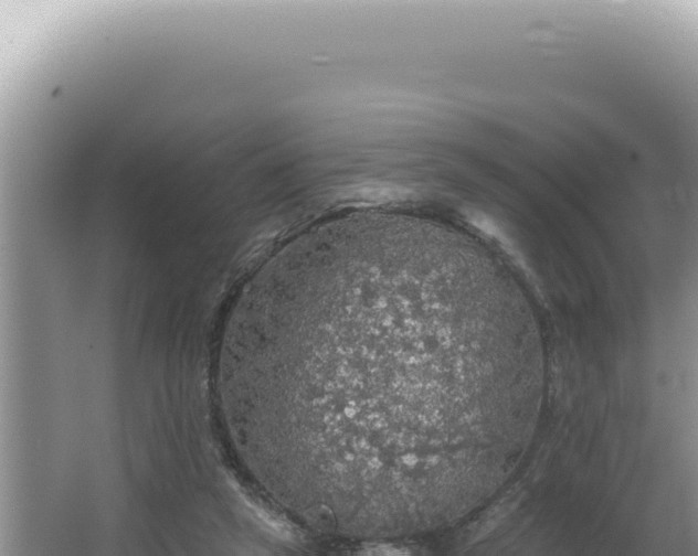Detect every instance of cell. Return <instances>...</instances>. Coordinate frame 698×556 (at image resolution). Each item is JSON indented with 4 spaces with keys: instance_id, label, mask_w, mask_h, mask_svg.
I'll use <instances>...</instances> for the list:
<instances>
[{
    "instance_id": "obj_1",
    "label": "cell",
    "mask_w": 698,
    "mask_h": 556,
    "mask_svg": "<svg viewBox=\"0 0 698 556\" xmlns=\"http://www.w3.org/2000/svg\"><path fill=\"white\" fill-rule=\"evenodd\" d=\"M452 253L336 240L290 288L261 362L269 447L305 518L380 537L455 518L495 446L503 357Z\"/></svg>"
}]
</instances>
